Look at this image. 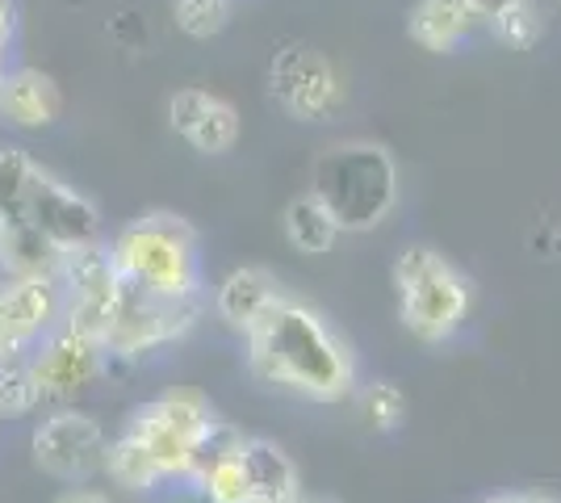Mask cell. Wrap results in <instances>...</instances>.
<instances>
[{
    "label": "cell",
    "mask_w": 561,
    "mask_h": 503,
    "mask_svg": "<svg viewBox=\"0 0 561 503\" xmlns=\"http://www.w3.org/2000/svg\"><path fill=\"white\" fill-rule=\"evenodd\" d=\"M110 353L93 335L76 332L68 323H55L34 348H30V378L38 390V403H71L105 374Z\"/></svg>",
    "instance_id": "8"
},
{
    "label": "cell",
    "mask_w": 561,
    "mask_h": 503,
    "mask_svg": "<svg viewBox=\"0 0 561 503\" xmlns=\"http://www.w3.org/2000/svg\"><path fill=\"white\" fill-rule=\"evenodd\" d=\"M64 252L30 222V218H13L0 227V273L9 277H59Z\"/></svg>",
    "instance_id": "16"
},
{
    "label": "cell",
    "mask_w": 561,
    "mask_h": 503,
    "mask_svg": "<svg viewBox=\"0 0 561 503\" xmlns=\"http://www.w3.org/2000/svg\"><path fill=\"white\" fill-rule=\"evenodd\" d=\"M277 294H280V282L268 273V268L243 264V268L227 273L222 286L214 289V311H218V319H222L227 328L248 332L260 315L277 302Z\"/></svg>",
    "instance_id": "15"
},
{
    "label": "cell",
    "mask_w": 561,
    "mask_h": 503,
    "mask_svg": "<svg viewBox=\"0 0 561 503\" xmlns=\"http://www.w3.org/2000/svg\"><path fill=\"white\" fill-rule=\"evenodd\" d=\"M64 96L55 89V80L38 68H18V72L0 76V118L22 130H43L59 118Z\"/></svg>",
    "instance_id": "14"
},
{
    "label": "cell",
    "mask_w": 561,
    "mask_h": 503,
    "mask_svg": "<svg viewBox=\"0 0 561 503\" xmlns=\"http://www.w3.org/2000/svg\"><path fill=\"white\" fill-rule=\"evenodd\" d=\"M105 428L96 424L89 411H55L47 415L34 436H30V454H34V466L59 482H89L93 475L105 470Z\"/></svg>",
    "instance_id": "9"
},
{
    "label": "cell",
    "mask_w": 561,
    "mask_h": 503,
    "mask_svg": "<svg viewBox=\"0 0 561 503\" xmlns=\"http://www.w3.org/2000/svg\"><path fill=\"white\" fill-rule=\"evenodd\" d=\"M206 307V298H156L117 282V302L105 328V353L110 357H142L160 344H172L197 323V315Z\"/></svg>",
    "instance_id": "7"
},
{
    "label": "cell",
    "mask_w": 561,
    "mask_h": 503,
    "mask_svg": "<svg viewBox=\"0 0 561 503\" xmlns=\"http://www.w3.org/2000/svg\"><path fill=\"white\" fill-rule=\"evenodd\" d=\"M360 411H365L374 432H398L402 420H407V395L394 382H374L365 386V395H360Z\"/></svg>",
    "instance_id": "22"
},
{
    "label": "cell",
    "mask_w": 561,
    "mask_h": 503,
    "mask_svg": "<svg viewBox=\"0 0 561 503\" xmlns=\"http://www.w3.org/2000/svg\"><path fill=\"white\" fill-rule=\"evenodd\" d=\"M239 457H243V470H248V482H252V503L302 495L298 491V466L289 461V454L280 445L264 441V436H243Z\"/></svg>",
    "instance_id": "17"
},
{
    "label": "cell",
    "mask_w": 561,
    "mask_h": 503,
    "mask_svg": "<svg viewBox=\"0 0 561 503\" xmlns=\"http://www.w3.org/2000/svg\"><path fill=\"white\" fill-rule=\"evenodd\" d=\"M0 415H4V411H0Z\"/></svg>",
    "instance_id": "28"
},
{
    "label": "cell",
    "mask_w": 561,
    "mask_h": 503,
    "mask_svg": "<svg viewBox=\"0 0 561 503\" xmlns=\"http://www.w3.org/2000/svg\"><path fill=\"white\" fill-rule=\"evenodd\" d=\"M256 503H306L302 495H294V500H256Z\"/></svg>",
    "instance_id": "26"
},
{
    "label": "cell",
    "mask_w": 561,
    "mask_h": 503,
    "mask_svg": "<svg viewBox=\"0 0 561 503\" xmlns=\"http://www.w3.org/2000/svg\"><path fill=\"white\" fill-rule=\"evenodd\" d=\"M64 319V294L50 277L0 273V353L30 357V348Z\"/></svg>",
    "instance_id": "10"
},
{
    "label": "cell",
    "mask_w": 561,
    "mask_h": 503,
    "mask_svg": "<svg viewBox=\"0 0 561 503\" xmlns=\"http://www.w3.org/2000/svg\"><path fill=\"white\" fill-rule=\"evenodd\" d=\"M25 218H30L59 252H71V248H84V243L101 240V210H96L80 190H71L59 176H50L47 168H38L34 181H30Z\"/></svg>",
    "instance_id": "11"
},
{
    "label": "cell",
    "mask_w": 561,
    "mask_h": 503,
    "mask_svg": "<svg viewBox=\"0 0 561 503\" xmlns=\"http://www.w3.org/2000/svg\"><path fill=\"white\" fill-rule=\"evenodd\" d=\"M486 13H478L469 0H420L407 18V34L432 55H453L486 34Z\"/></svg>",
    "instance_id": "13"
},
{
    "label": "cell",
    "mask_w": 561,
    "mask_h": 503,
    "mask_svg": "<svg viewBox=\"0 0 561 503\" xmlns=\"http://www.w3.org/2000/svg\"><path fill=\"white\" fill-rule=\"evenodd\" d=\"M310 503H344V500H335V495H319V500H310Z\"/></svg>",
    "instance_id": "27"
},
{
    "label": "cell",
    "mask_w": 561,
    "mask_h": 503,
    "mask_svg": "<svg viewBox=\"0 0 561 503\" xmlns=\"http://www.w3.org/2000/svg\"><path fill=\"white\" fill-rule=\"evenodd\" d=\"M218 424L214 403L193 386H172L160 399L126 415L105 449V475L126 491H156L164 482H188L193 457Z\"/></svg>",
    "instance_id": "2"
},
{
    "label": "cell",
    "mask_w": 561,
    "mask_h": 503,
    "mask_svg": "<svg viewBox=\"0 0 561 503\" xmlns=\"http://www.w3.org/2000/svg\"><path fill=\"white\" fill-rule=\"evenodd\" d=\"M285 240L294 243L298 252H306V256H323L340 240V227H335V218L328 215V206L314 193H302V197H294L285 206Z\"/></svg>",
    "instance_id": "18"
},
{
    "label": "cell",
    "mask_w": 561,
    "mask_h": 503,
    "mask_svg": "<svg viewBox=\"0 0 561 503\" xmlns=\"http://www.w3.org/2000/svg\"><path fill=\"white\" fill-rule=\"evenodd\" d=\"M248 369L268 390H289L310 403H344L356 390V357L348 340L302 298L285 289L277 302L243 332Z\"/></svg>",
    "instance_id": "1"
},
{
    "label": "cell",
    "mask_w": 561,
    "mask_h": 503,
    "mask_svg": "<svg viewBox=\"0 0 561 503\" xmlns=\"http://www.w3.org/2000/svg\"><path fill=\"white\" fill-rule=\"evenodd\" d=\"M38 164L25 156L22 147H0V227L25 215V197Z\"/></svg>",
    "instance_id": "19"
},
{
    "label": "cell",
    "mask_w": 561,
    "mask_h": 503,
    "mask_svg": "<svg viewBox=\"0 0 561 503\" xmlns=\"http://www.w3.org/2000/svg\"><path fill=\"white\" fill-rule=\"evenodd\" d=\"M398 319L420 344H445L473 311V282L445 252L415 243L394 261Z\"/></svg>",
    "instance_id": "5"
},
{
    "label": "cell",
    "mask_w": 561,
    "mask_h": 503,
    "mask_svg": "<svg viewBox=\"0 0 561 503\" xmlns=\"http://www.w3.org/2000/svg\"><path fill=\"white\" fill-rule=\"evenodd\" d=\"M482 503H558V500H549V495H524V491H515V495H494V500H482Z\"/></svg>",
    "instance_id": "24"
},
{
    "label": "cell",
    "mask_w": 561,
    "mask_h": 503,
    "mask_svg": "<svg viewBox=\"0 0 561 503\" xmlns=\"http://www.w3.org/2000/svg\"><path fill=\"white\" fill-rule=\"evenodd\" d=\"M486 30H491L503 47L533 50L540 38H545V13H540L533 0H515V4L503 9V13H494Z\"/></svg>",
    "instance_id": "20"
},
{
    "label": "cell",
    "mask_w": 561,
    "mask_h": 503,
    "mask_svg": "<svg viewBox=\"0 0 561 503\" xmlns=\"http://www.w3.org/2000/svg\"><path fill=\"white\" fill-rule=\"evenodd\" d=\"M469 4H473L478 13H486V22H491L494 13H503V9H507V4H515V0H469Z\"/></svg>",
    "instance_id": "25"
},
{
    "label": "cell",
    "mask_w": 561,
    "mask_h": 503,
    "mask_svg": "<svg viewBox=\"0 0 561 503\" xmlns=\"http://www.w3.org/2000/svg\"><path fill=\"white\" fill-rule=\"evenodd\" d=\"M310 193L328 206L340 231H374L398 202L394 156L377 144L328 147L310 168Z\"/></svg>",
    "instance_id": "4"
},
{
    "label": "cell",
    "mask_w": 561,
    "mask_h": 503,
    "mask_svg": "<svg viewBox=\"0 0 561 503\" xmlns=\"http://www.w3.org/2000/svg\"><path fill=\"white\" fill-rule=\"evenodd\" d=\"M168 122L172 130L202 156H227L239 144V110L210 89H176L168 96Z\"/></svg>",
    "instance_id": "12"
},
{
    "label": "cell",
    "mask_w": 561,
    "mask_h": 503,
    "mask_svg": "<svg viewBox=\"0 0 561 503\" xmlns=\"http://www.w3.org/2000/svg\"><path fill=\"white\" fill-rule=\"evenodd\" d=\"M172 18L181 25V34L206 43V38L227 30V22H231V0H176L172 4Z\"/></svg>",
    "instance_id": "21"
},
{
    "label": "cell",
    "mask_w": 561,
    "mask_h": 503,
    "mask_svg": "<svg viewBox=\"0 0 561 503\" xmlns=\"http://www.w3.org/2000/svg\"><path fill=\"white\" fill-rule=\"evenodd\" d=\"M110 261L122 286L156 298H206L202 240L181 215L151 210L126 222L110 243Z\"/></svg>",
    "instance_id": "3"
},
{
    "label": "cell",
    "mask_w": 561,
    "mask_h": 503,
    "mask_svg": "<svg viewBox=\"0 0 561 503\" xmlns=\"http://www.w3.org/2000/svg\"><path fill=\"white\" fill-rule=\"evenodd\" d=\"M55 503H110V495H101V491H93V487L76 482V487H71V491H64Z\"/></svg>",
    "instance_id": "23"
},
{
    "label": "cell",
    "mask_w": 561,
    "mask_h": 503,
    "mask_svg": "<svg viewBox=\"0 0 561 503\" xmlns=\"http://www.w3.org/2000/svg\"><path fill=\"white\" fill-rule=\"evenodd\" d=\"M268 96L294 122H331L344 110L348 89L323 50L289 38L268 59Z\"/></svg>",
    "instance_id": "6"
}]
</instances>
